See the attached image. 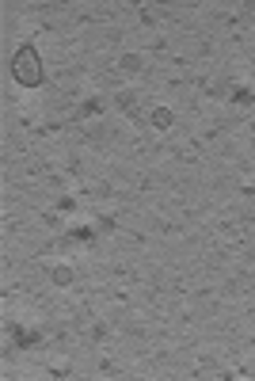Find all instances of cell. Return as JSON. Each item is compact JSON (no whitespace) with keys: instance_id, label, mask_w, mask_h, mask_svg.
Instances as JSON below:
<instances>
[{"instance_id":"cell-1","label":"cell","mask_w":255,"mask_h":381,"mask_svg":"<svg viewBox=\"0 0 255 381\" xmlns=\"http://www.w3.org/2000/svg\"><path fill=\"white\" fill-rule=\"evenodd\" d=\"M12 77H16L23 88L42 84V61H38V50H34V46H23V50L16 53V61H12Z\"/></svg>"},{"instance_id":"cell-2","label":"cell","mask_w":255,"mask_h":381,"mask_svg":"<svg viewBox=\"0 0 255 381\" xmlns=\"http://www.w3.org/2000/svg\"><path fill=\"white\" fill-rule=\"evenodd\" d=\"M153 126H171V111H153Z\"/></svg>"}]
</instances>
